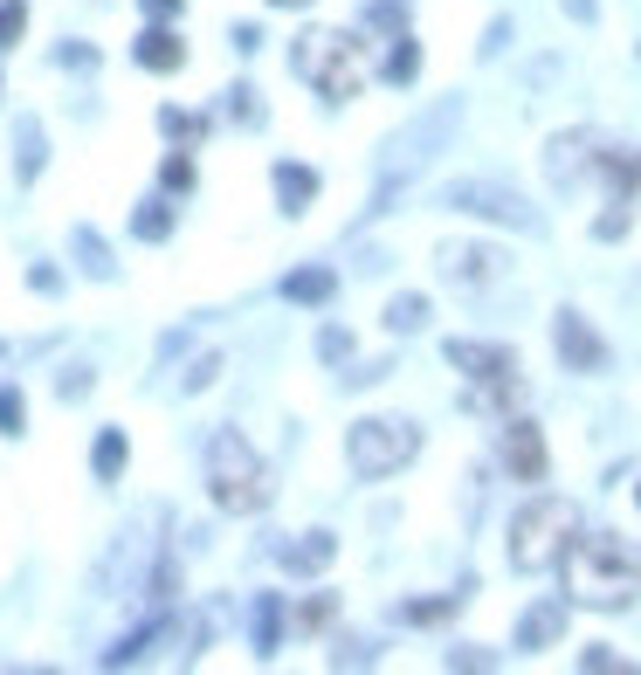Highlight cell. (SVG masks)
Returning <instances> with one entry per match:
<instances>
[{
	"mask_svg": "<svg viewBox=\"0 0 641 675\" xmlns=\"http://www.w3.org/2000/svg\"><path fill=\"white\" fill-rule=\"evenodd\" d=\"M559 573H566V600L573 607H600V613H621V607H634V593H641V565H634V552L621 538H579L573 531V544L559 552Z\"/></svg>",
	"mask_w": 641,
	"mask_h": 675,
	"instance_id": "6da1fadb",
	"label": "cell"
},
{
	"mask_svg": "<svg viewBox=\"0 0 641 675\" xmlns=\"http://www.w3.org/2000/svg\"><path fill=\"white\" fill-rule=\"evenodd\" d=\"M208 497L228 517H255V510L269 504V462L248 449L242 428H221L208 441Z\"/></svg>",
	"mask_w": 641,
	"mask_h": 675,
	"instance_id": "7a4b0ae2",
	"label": "cell"
},
{
	"mask_svg": "<svg viewBox=\"0 0 641 675\" xmlns=\"http://www.w3.org/2000/svg\"><path fill=\"white\" fill-rule=\"evenodd\" d=\"M290 69L311 84L324 103H352L366 84V56H358V35H331V29H303L290 48Z\"/></svg>",
	"mask_w": 641,
	"mask_h": 675,
	"instance_id": "3957f363",
	"label": "cell"
},
{
	"mask_svg": "<svg viewBox=\"0 0 641 675\" xmlns=\"http://www.w3.org/2000/svg\"><path fill=\"white\" fill-rule=\"evenodd\" d=\"M573 531H579V510L566 497H531L510 517V565H518V573H545L573 544Z\"/></svg>",
	"mask_w": 641,
	"mask_h": 675,
	"instance_id": "277c9868",
	"label": "cell"
},
{
	"mask_svg": "<svg viewBox=\"0 0 641 675\" xmlns=\"http://www.w3.org/2000/svg\"><path fill=\"white\" fill-rule=\"evenodd\" d=\"M415 455H421L415 421H352V434H345V462H352V476H366V483L407 469Z\"/></svg>",
	"mask_w": 641,
	"mask_h": 675,
	"instance_id": "5b68a950",
	"label": "cell"
},
{
	"mask_svg": "<svg viewBox=\"0 0 641 675\" xmlns=\"http://www.w3.org/2000/svg\"><path fill=\"white\" fill-rule=\"evenodd\" d=\"M442 200L455 207V214H483V221H504V228H538V214H531V200L524 193H510V187H497V179H455V187H442Z\"/></svg>",
	"mask_w": 641,
	"mask_h": 675,
	"instance_id": "8992f818",
	"label": "cell"
},
{
	"mask_svg": "<svg viewBox=\"0 0 641 675\" xmlns=\"http://www.w3.org/2000/svg\"><path fill=\"white\" fill-rule=\"evenodd\" d=\"M434 263H442L449 283H463V290H490V283H504L510 255L490 248V242H442V248H434Z\"/></svg>",
	"mask_w": 641,
	"mask_h": 675,
	"instance_id": "52a82bcc",
	"label": "cell"
},
{
	"mask_svg": "<svg viewBox=\"0 0 641 675\" xmlns=\"http://www.w3.org/2000/svg\"><path fill=\"white\" fill-rule=\"evenodd\" d=\"M552 345L566 358V373H607V338L579 318V310H559L552 318Z\"/></svg>",
	"mask_w": 641,
	"mask_h": 675,
	"instance_id": "ba28073f",
	"label": "cell"
},
{
	"mask_svg": "<svg viewBox=\"0 0 641 675\" xmlns=\"http://www.w3.org/2000/svg\"><path fill=\"white\" fill-rule=\"evenodd\" d=\"M442 358H449L455 373H469L476 386H483V379H510V373H518V352H510V345H483V338H449Z\"/></svg>",
	"mask_w": 641,
	"mask_h": 675,
	"instance_id": "9c48e42d",
	"label": "cell"
},
{
	"mask_svg": "<svg viewBox=\"0 0 641 675\" xmlns=\"http://www.w3.org/2000/svg\"><path fill=\"white\" fill-rule=\"evenodd\" d=\"M594 152H600V132H559L545 145V173L552 187H579L586 173H594Z\"/></svg>",
	"mask_w": 641,
	"mask_h": 675,
	"instance_id": "30bf717a",
	"label": "cell"
},
{
	"mask_svg": "<svg viewBox=\"0 0 641 675\" xmlns=\"http://www.w3.org/2000/svg\"><path fill=\"white\" fill-rule=\"evenodd\" d=\"M504 469L518 483H545L552 455H545V434H538L531 421H504Z\"/></svg>",
	"mask_w": 641,
	"mask_h": 675,
	"instance_id": "8fae6325",
	"label": "cell"
},
{
	"mask_svg": "<svg viewBox=\"0 0 641 675\" xmlns=\"http://www.w3.org/2000/svg\"><path fill=\"white\" fill-rule=\"evenodd\" d=\"M559 634H566V600H538V607L518 620V655H545Z\"/></svg>",
	"mask_w": 641,
	"mask_h": 675,
	"instance_id": "7c38bea8",
	"label": "cell"
},
{
	"mask_svg": "<svg viewBox=\"0 0 641 675\" xmlns=\"http://www.w3.org/2000/svg\"><path fill=\"white\" fill-rule=\"evenodd\" d=\"M132 56H139V69H159V76H173L179 63H187V42H179V35L166 29V21H152V29L139 35V48H132Z\"/></svg>",
	"mask_w": 641,
	"mask_h": 675,
	"instance_id": "4fadbf2b",
	"label": "cell"
},
{
	"mask_svg": "<svg viewBox=\"0 0 641 675\" xmlns=\"http://www.w3.org/2000/svg\"><path fill=\"white\" fill-rule=\"evenodd\" d=\"M331 552H339V538H331V531H303V538H297V544H284L276 558H284V573L311 579V573H324V565H331Z\"/></svg>",
	"mask_w": 641,
	"mask_h": 675,
	"instance_id": "5bb4252c",
	"label": "cell"
},
{
	"mask_svg": "<svg viewBox=\"0 0 641 675\" xmlns=\"http://www.w3.org/2000/svg\"><path fill=\"white\" fill-rule=\"evenodd\" d=\"M269 179H276V200H284V214H303V207L318 200V173L297 166V159H276Z\"/></svg>",
	"mask_w": 641,
	"mask_h": 675,
	"instance_id": "9a60e30c",
	"label": "cell"
},
{
	"mask_svg": "<svg viewBox=\"0 0 641 675\" xmlns=\"http://www.w3.org/2000/svg\"><path fill=\"white\" fill-rule=\"evenodd\" d=\"M248 634H255V655H276V641H284V600H276V593H269V600H255V613H248Z\"/></svg>",
	"mask_w": 641,
	"mask_h": 675,
	"instance_id": "2e32d148",
	"label": "cell"
},
{
	"mask_svg": "<svg viewBox=\"0 0 641 675\" xmlns=\"http://www.w3.org/2000/svg\"><path fill=\"white\" fill-rule=\"evenodd\" d=\"M124 455H132V449H124V428H104V434H97V441H90L97 483H118V476H124Z\"/></svg>",
	"mask_w": 641,
	"mask_h": 675,
	"instance_id": "e0dca14e",
	"label": "cell"
},
{
	"mask_svg": "<svg viewBox=\"0 0 641 675\" xmlns=\"http://www.w3.org/2000/svg\"><path fill=\"white\" fill-rule=\"evenodd\" d=\"M331 290H339V276H331V269H290L284 276V297L290 303H331Z\"/></svg>",
	"mask_w": 641,
	"mask_h": 675,
	"instance_id": "ac0fdd59",
	"label": "cell"
},
{
	"mask_svg": "<svg viewBox=\"0 0 641 675\" xmlns=\"http://www.w3.org/2000/svg\"><path fill=\"white\" fill-rule=\"evenodd\" d=\"M379 76H387V84H415V76H421V42H415V35H394V48H387V63H379Z\"/></svg>",
	"mask_w": 641,
	"mask_h": 675,
	"instance_id": "d6986e66",
	"label": "cell"
},
{
	"mask_svg": "<svg viewBox=\"0 0 641 675\" xmlns=\"http://www.w3.org/2000/svg\"><path fill=\"white\" fill-rule=\"evenodd\" d=\"M76 263H84V276H118V263H111V248L97 242V228H76Z\"/></svg>",
	"mask_w": 641,
	"mask_h": 675,
	"instance_id": "ffe728a7",
	"label": "cell"
},
{
	"mask_svg": "<svg viewBox=\"0 0 641 675\" xmlns=\"http://www.w3.org/2000/svg\"><path fill=\"white\" fill-rule=\"evenodd\" d=\"M132 235H139V242H166V235H173V207H166L159 193H152L139 214H132Z\"/></svg>",
	"mask_w": 641,
	"mask_h": 675,
	"instance_id": "44dd1931",
	"label": "cell"
},
{
	"mask_svg": "<svg viewBox=\"0 0 641 675\" xmlns=\"http://www.w3.org/2000/svg\"><path fill=\"white\" fill-rule=\"evenodd\" d=\"M14 145H21V159H14V173H21V179H35V173H42V124H35V118H21V132H14Z\"/></svg>",
	"mask_w": 641,
	"mask_h": 675,
	"instance_id": "7402d4cb",
	"label": "cell"
},
{
	"mask_svg": "<svg viewBox=\"0 0 641 675\" xmlns=\"http://www.w3.org/2000/svg\"><path fill=\"white\" fill-rule=\"evenodd\" d=\"M421 324H428V297H394L387 303V331L407 338V331H421Z\"/></svg>",
	"mask_w": 641,
	"mask_h": 675,
	"instance_id": "603a6c76",
	"label": "cell"
},
{
	"mask_svg": "<svg viewBox=\"0 0 641 675\" xmlns=\"http://www.w3.org/2000/svg\"><path fill=\"white\" fill-rule=\"evenodd\" d=\"M455 607H463V593H449V600H407L400 620H415V628H434V620H449Z\"/></svg>",
	"mask_w": 641,
	"mask_h": 675,
	"instance_id": "cb8c5ba5",
	"label": "cell"
},
{
	"mask_svg": "<svg viewBox=\"0 0 641 675\" xmlns=\"http://www.w3.org/2000/svg\"><path fill=\"white\" fill-rule=\"evenodd\" d=\"M0 434H29V400L14 386H0Z\"/></svg>",
	"mask_w": 641,
	"mask_h": 675,
	"instance_id": "d4e9b609",
	"label": "cell"
},
{
	"mask_svg": "<svg viewBox=\"0 0 641 675\" xmlns=\"http://www.w3.org/2000/svg\"><path fill=\"white\" fill-rule=\"evenodd\" d=\"M21 35H29V8H21V0H0V48H14Z\"/></svg>",
	"mask_w": 641,
	"mask_h": 675,
	"instance_id": "484cf974",
	"label": "cell"
},
{
	"mask_svg": "<svg viewBox=\"0 0 641 675\" xmlns=\"http://www.w3.org/2000/svg\"><path fill=\"white\" fill-rule=\"evenodd\" d=\"M159 124H166L173 139H208L214 132V118H187V111H159Z\"/></svg>",
	"mask_w": 641,
	"mask_h": 675,
	"instance_id": "4316f807",
	"label": "cell"
},
{
	"mask_svg": "<svg viewBox=\"0 0 641 675\" xmlns=\"http://www.w3.org/2000/svg\"><path fill=\"white\" fill-rule=\"evenodd\" d=\"M400 21H407V0H373L366 8V29H394L400 35Z\"/></svg>",
	"mask_w": 641,
	"mask_h": 675,
	"instance_id": "83f0119b",
	"label": "cell"
},
{
	"mask_svg": "<svg viewBox=\"0 0 641 675\" xmlns=\"http://www.w3.org/2000/svg\"><path fill=\"white\" fill-rule=\"evenodd\" d=\"M318 358H331V366H339V358H352V331L324 324V331H318Z\"/></svg>",
	"mask_w": 641,
	"mask_h": 675,
	"instance_id": "f1b7e54d",
	"label": "cell"
},
{
	"mask_svg": "<svg viewBox=\"0 0 641 675\" xmlns=\"http://www.w3.org/2000/svg\"><path fill=\"white\" fill-rule=\"evenodd\" d=\"M208 379H221V352H200L194 366H187V379H179V386H187V394H200V386H208Z\"/></svg>",
	"mask_w": 641,
	"mask_h": 675,
	"instance_id": "f546056e",
	"label": "cell"
},
{
	"mask_svg": "<svg viewBox=\"0 0 641 675\" xmlns=\"http://www.w3.org/2000/svg\"><path fill=\"white\" fill-rule=\"evenodd\" d=\"M159 179H166V193H187V187H194V159H187V152H173Z\"/></svg>",
	"mask_w": 641,
	"mask_h": 675,
	"instance_id": "4dcf8cb0",
	"label": "cell"
},
{
	"mask_svg": "<svg viewBox=\"0 0 641 675\" xmlns=\"http://www.w3.org/2000/svg\"><path fill=\"white\" fill-rule=\"evenodd\" d=\"M331 662H339V668H366V662H373V648H366V641H345Z\"/></svg>",
	"mask_w": 641,
	"mask_h": 675,
	"instance_id": "1f68e13d",
	"label": "cell"
},
{
	"mask_svg": "<svg viewBox=\"0 0 641 675\" xmlns=\"http://www.w3.org/2000/svg\"><path fill=\"white\" fill-rule=\"evenodd\" d=\"M90 394V366H69L63 373V400H84Z\"/></svg>",
	"mask_w": 641,
	"mask_h": 675,
	"instance_id": "d6a6232c",
	"label": "cell"
},
{
	"mask_svg": "<svg viewBox=\"0 0 641 675\" xmlns=\"http://www.w3.org/2000/svg\"><path fill=\"white\" fill-rule=\"evenodd\" d=\"M228 111L248 124V118H255V90H248V84H235V90H228Z\"/></svg>",
	"mask_w": 641,
	"mask_h": 675,
	"instance_id": "836d02e7",
	"label": "cell"
},
{
	"mask_svg": "<svg viewBox=\"0 0 641 675\" xmlns=\"http://www.w3.org/2000/svg\"><path fill=\"white\" fill-rule=\"evenodd\" d=\"M449 668H490V655L483 648H449Z\"/></svg>",
	"mask_w": 641,
	"mask_h": 675,
	"instance_id": "e575fe53",
	"label": "cell"
},
{
	"mask_svg": "<svg viewBox=\"0 0 641 675\" xmlns=\"http://www.w3.org/2000/svg\"><path fill=\"white\" fill-rule=\"evenodd\" d=\"M579 668H628V662L614 655V648H586V655H579Z\"/></svg>",
	"mask_w": 641,
	"mask_h": 675,
	"instance_id": "d590c367",
	"label": "cell"
},
{
	"mask_svg": "<svg viewBox=\"0 0 641 675\" xmlns=\"http://www.w3.org/2000/svg\"><path fill=\"white\" fill-rule=\"evenodd\" d=\"M29 283H35V290H48V297H56V290H63V276H56V269H48V263H42V269H29Z\"/></svg>",
	"mask_w": 641,
	"mask_h": 675,
	"instance_id": "8d00e7d4",
	"label": "cell"
},
{
	"mask_svg": "<svg viewBox=\"0 0 641 675\" xmlns=\"http://www.w3.org/2000/svg\"><path fill=\"white\" fill-rule=\"evenodd\" d=\"M324 620H331V593H324V600H311V607H303V628H324Z\"/></svg>",
	"mask_w": 641,
	"mask_h": 675,
	"instance_id": "74e56055",
	"label": "cell"
},
{
	"mask_svg": "<svg viewBox=\"0 0 641 675\" xmlns=\"http://www.w3.org/2000/svg\"><path fill=\"white\" fill-rule=\"evenodd\" d=\"M139 8H145L152 21H173V14H179V0H139Z\"/></svg>",
	"mask_w": 641,
	"mask_h": 675,
	"instance_id": "f35d334b",
	"label": "cell"
},
{
	"mask_svg": "<svg viewBox=\"0 0 641 675\" xmlns=\"http://www.w3.org/2000/svg\"><path fill=\"white\" fill-rule=\"evenodd\" d=\"M566 14L573 21H594V0H566Z\"/></svg>",
	"mask_w": 641,
	"mask_h": 675,
	"instance_id": "ab89813d",
	"label": "cell"
},
{
	"mask_svg": "<svg viewBox=\"0 0 641 675\" xmlns=\"http://www.w3.org/2000/svg\"><path fill=\"white\" fill-rule=\"evenodd\" d=\"M269 8H311V0H269Z\"/></svg>",
	"mask_w": 641,
	"mask_h": 675,
	"instance_id": "60d3db41",
	"label": "cell"
},
{
	"mask_svg": "<svg viewBox=\"0 0 641 675\" xmlns=\"http://www.w3.org/2000/svg\"><path fill=\"white\" fill-rule=\"evenodd\" d=\"M634 504H641V489H634Z\"/></svg>",
	"mask_w": 641,
	"mask_h": 675,
	"instance_id": "b9f144b4",
	"label": "cell"
}]
</instances>
